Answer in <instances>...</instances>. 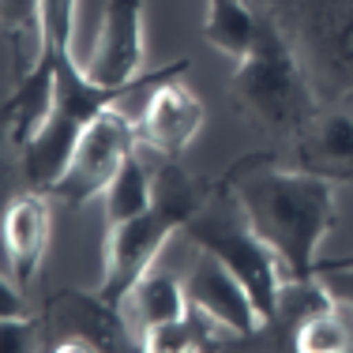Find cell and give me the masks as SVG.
Instances as JSON below:
<instances>
[{
  "label": "cell",
  "mask_w": 353,
  "mask_h": 353,
  "mask_svg": "<svg viewBox=\"0 0 353 353\" xmlns=\"http://www.w3.org/2000/svg\"><path fill=\"white\" fill-rule=\"evenodd\" d=\"M222 184L237 196L252 230L282 259L285 279H312L319 241L334 225V181L301 165L285 170L274 154H245Z\"/></svg>",
  "instance_id": "obj_1"
},
{
  "label": "cell",
  "mask_w": 353,
  "mask_h": 353,
  "mask_svg": "<svg viewBox=\"0 0 353 353\" xmlns=\"http://www.w3.org/2000/svg\"><path fill=\"white\" fill-rule=\"evenodd\" d=\"M233 98L256 124L290 139L301 136V128L319 109V94L297 53V41L279 27L271 12H256V38L237 61Z\"/></svg>",
  "instance_id": "obj_2"
},
{
  "label": "cell",
  "mask_w": 353,
  "mask_h": 353,
  "mask_svg": "<svg viewBox=\"0 0 353 353\" xmlns=\"http://www.w3.org/2000/svg\"><path fill=\"white\" fill-rule=\"evenodd\" d=\"M207 199L211 192L196 184V176H188L181 165H173V158L154 173V203L124 222H113L105 233V282L98 293L109 305H124L136 282L154 267L165 241L203 211Z\"/></svg>",
  "instance_id": "obj_3"
},
{
  "label": "cell",
  "mask_w": 353,
  "mask_h": 353,
  "mask_svg": "<svg viewBox=\"0 0 353 353\" xmlns=\"http://www.w3.org/2000/svg\"><path fill=\"white\" fill-rule=\"evenodd\" d=\"M188 241L196 248H207L245 282V290L252 293V305L263 316V327L279 316L282 305V290H285V267L274 256V248L252 230V222L241 211L237 196L230 188H218L211 199L203 203V211L184 225Z\"/></svg>",
  "instance_id": "obj_4"
},
{
  "label": "cell",
  "mask_w": 353,
  "mask_h": 353,
  "mask_svg": "<svg viewBox=\"0 0 353 353\" xmlns=\"http://www.w3.org/2000/svg\"><path fill=\"white\" fill-rule=\"evenodd\" d=\"M297 53L316 94L353 105V0H301Z\"/></svg>",
  "instance_id": "obj_5"
},
{
  "label": "cell",
  "mask_w": 353,
  "mask_h": 353,
  "mask_svg": "<svg viewBox=\"0 0 353 353\" xmlns=\"http://www.w3.org/2000/svg\"><path fill=\"white\" fill-rule=\"evenodd\" d=\"M139 147V128L121 113L117 105L102 109L90 121V128L83 132L79 147H75L68 170L61 173V181L49 188V196L64 207H83L94 196H105L109 184L117 181L124 158Z\"/></svg>",
  "instance_id": "obj_6"
},
{
  "label": "cell",
  "mask_w": 353,
  "mask_h": 353,
  "mask_svg": "<svg viewBox=\"0 0 353 353\" xmlns=\"http://www.w3.org/2000/svg\"><path fill=\"white\" fill-rule=\"evenodd\" d=\"M46 323L53 334H68L53 350H132L143 346L132 339V327L124 319L121 305H109L102 293H75L61 290L46 308Z\"/></svg>",
  "instance_id": "obj_7"
},
{
  "label": "cell",
  "mask_w": 353,
  "mask_h": 353,
  "mask_svg": "<svg viewBox=\"0 0 353 353\" xmlns=\"http://www.w3.org/2000/svg\"><path fill=\"white\" fill-rule=\"evenodd\" d=\"M79 68L102 87H132L143 75V0H105L102 27Z\"/></svg>",
  "instance_id": "obj_8"
},
{
  "label": "cell",
  "mask_w": 353,
  "mask_h": 353,
  "mask_svg": "<svg viewBox=\"0 0 353 353\" xmlns=\"http://www.w3.org/2000/svg\"><path fill=\"white\" fill-rule=\"evenodd\" d=\"M184 290H188V305L199 308L207 319H214L218 327H225V331L256 334L259 327H263V316L256 312L245 282H241L214 252L199 248V256L192 259V267H188Z\"/></svg>",
  "instance_id": "obj_9"
},
{
  "label": "cell",
  "mask_w": 353,
  "mask_h": 353,
  "mask_svg": "<svg viewBox=\"0 0 353 353\" xmlns=\"http://www.w3.org/2000/svg\"><path fill=\"white\" fill-rule=\"evenodd\" d=\"M181 79L184 75L154 87L139 109V143L162 158H181L203 128V102Z\"/></svg>",
  "instance_id": "obj_10"
},
{
  "label": "cell",
  "mask_w": 353,
  "mask_h": 353,
  "mask_svg": "<svg viewBox=\"0 0 353 353\" xmlns=\"http://www.w3.org/2000/svg\"><path fill=\"white\" fill-rule=\"evenodd\" d=\"M297 165L319 173L327 181H353V105L350 102H319L312 121L293 139Z\"/></svg>",
  "instance_id": "obj_11"
},
{
  "label": "cell",
  "mask_w": 353,
  "mask_h": 353,
  "mask_svg": "<svg viewBox=\"0 0 353 353\" xmlns=\"http://www.w3.org/2000/svg\"><path fill=\"white\" fill-rule=\"evenodd\" d=\"M49 233H53V218H49V203L38 188L4 207L0 237H4V279L8 282H15L19 290H27L34 282L41 259H46V248H49Z\"/></svg>",
  "instance_id": "obj_12"
},
{
  "label": "cell",
  "mask_w": 353,
  "mask_h": 353,
  "mask_svg": "<svg viewBox=\"0 0 353 353\" xmlns=\"http://www.w3.org/2000/svg\"><path fill=\"white\" fill-rule=\"evenodd\" d=\"M4 19V90L34 72L49 53L46 0H0Z\"/></svg>",
  "instance_id": "obj_13"
},
{
  "label": "cell",
  "mask_w": 353,
  "mask_h": 353,
  "mask_svg": "<svg viewBox=\"0 0 353 353\" xmlns=\"http://www.w3.org/2000/svg\"><path fill=\"white\" fill-rule=\"evenodd\" d=\"M57 98V49L49 46V53L41 57V64L34 72H27L19 83L4 90V124H8V139L15 147H27L34 139V132L46 124L49 109Z\"/></svg>",
  "instance_id": "obj_14"
},
{
  "label": "cell",
  "mask_w": 353,
  "mask_h": 353,
  "mask_svg": "<svg viewBox=\"0 0 353 353\" xmlns=\"http://www.w3.org/2000/svg\"><path fill=\"white\" fill-rule=\"evenodd\" d=\"M124 305H128V312H132V327H139L143 339H147L150 331H158V327L176 323V319H184L192 312L188 290H184V282H176L170 271H147L136 282V290L124 297Z\"/></svg>",
  "instance_id": "obj_15"
},
{
  "label": "cell",
  "mask_w": 353,
  "mask_h": 353,
  "mask_svg": "<svg viewBox=\"0 0 353 353\" xmlns=\"http://www.w3.org/2000/svg\"><path fill=\"white\" fill-rule=\"evenodd\" d=\"M139 150H143V143L132 150L128 158H124L117 181L109 184V192H105V218H109V225L124 222V218L147 211V207L154 203V173H150L147 158H143Z\"/></svg>",
  "instance_id": "obj_16"
},
{
  "label": "cell",
  "mask_w": 353,
  "mask_h": 353,
  "mask_svg": "<svg viewBox=\"0 0 353 353\" xmlns=\"http://www.w3.org/2000/svg\"><path fill=\"white\" fill-rule=\"evenodd\" d=\"M203 30L211 46H218L233 61H241L256 38V8H248V0H207Z\"/></svg>",
  "instance_id": "obj_17"
},
{
  "label": "cell",
  "mask_w": 353,
  "mask_h": 353,
  "mask_svg": "<svg viewBox=\"0 0 353 353\" xmlns=\"http://www.w3.org/2000/svg\"><path fill=\"white\" fill-rule=\"evenodd\" d=\"M293 350L305 353H342L353 350V327L342 316V308L334 301L319 305L316 312H308L301 319V327L293 331Z\"/></svg>",
  "instance_id": "obj_18"
},
{
  "label": "cell",
  "mask_w": 353,
  "mask_h": 353,
  "mask_svg": "<svg viewBox=\"0 0 353 353\" xmlns=\"http://www.w3.org/2000/svg\"><path fill=\"white\" fill-rule=\"evenodd\" d=\"M46 30H49V46L57 53H72L75 0H46Z\"/></svg>",
  "instance_id": "obj_19"
},
{
  "label": "cell",
  "mask_w": 353,
  "mask_h": 353,
  "mask_svg": "<svg viewBox=\"0 0 353 353\" xmlns=\"http://www.w3.org/2000/svg\"><path fill=\"white\" fill-rule=\"evenodd\" d=\"M327 271H353V256H342V259H319V263H316V274H327Z\"/></svg>",
  "instance_id": "obj_20"
}]
</instances>
